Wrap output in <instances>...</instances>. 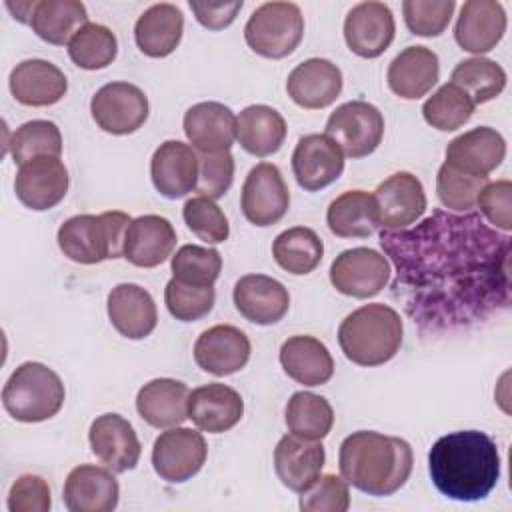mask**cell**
I'll return each mask as SVG.
<instances>
[{"label":"cell","mask_w":512,"mask_h":512,"mask_svg":"<svg viewBox=\"0 0 512 512\" xmlns=\"http://www.w3.org/2000/svg\"><path fill=\"white\" fill-rule=\"evenodd\" d=\"M184 134L196 152H226L236 140V116L222 102L192 104L182 120Z\"/></svg>","instance_id":"26"},{"label":"cell","mask_w":512,"mask_h":512,"mask_svg":"<svg viewBox=\"0 0 512 512\" xmlns=\"http://www.w3.org/2000/svg\"><path fill=\"white\" fill-rule=\"evenodd\" d=\"M284 422L290 434L304 440H322L334 426L330 402L314 392H294L286 404Z\"/></svg>","instance_id":"39"},{"label":"cell","mask_w":512,"mask_h":512,"mask_svg":"<svg viewBox=\"0 0 512 512\" xmlns=\"http://www.w3.org/2000/svg\"><path fill=\"white\" fill-rule=\"evenodd\" d=\"M182 218L188 230L206 244H220L230 236L226 214L214 200L206 196L188 198L182 208Z\"/></svg>","instance_id":"47"},{"label":"cell","mask_w":512,"mask_h":512,"mask_svg":"<svg viewBox=\"0 0 512 512\" xmlns=\"http://www.w3.org/2000/svg\"><path fill=\"white\" fill-rule=\"evenodd\" d=\"M118 40L114 32L96 22L84 24L68 44L70 60L82 70H102L114 62Z\"/></svg>","instance_id":"41"},{"label":"cell","mask_w":512,"mask_h":512,"mask_svg":"<svg viewBox=\"0 0 512 512\" xmlns=\"http://www.w3.org/2000/svg\"><path fill=\"white\" fill-rule=\"evenodd\" d=\"M84 24H88V12L80 0H40L30 18L32 32L54 46L70 44Z\"/></svg>","instance_id":"37"},{"label":"cell","mask_w":512,"mask_h":512,"mask_svg":"<svg viewBox=\"0 0 512 512\" xmlns=\"http://www.w3.org/2000/svg\"><path fill=\"white\" fill-rule=\"evenodd\" d=\"M390 262L374 248L358 246L340 252L330 264L332 286L352 298H372L390 282Z\"/></svg>","instance_id":"11"},{"label":"cell","mask_w":512,"mask_h":512,"mask_svg":"<svg viewBox=\"0 0 512 512\" xmlns=\"http://www.w3.org/2000/svg\"><path fill=\"white\" fill-rule=\"evenodd\" d=\"M404 324L400 314L382 302L352 310L338 326V344L344 356L358 366H380L392 360L402 346Z\"/></svg>","instance_id":"4"},{"label":"cell","mask_w":512,"mask_h":512,"mask_svg":"<svg viewBox=\"0 0 512 512\" xmlns=\"http://www.w3.org/2000/svg\"><path fill=\"white\" fill-rule=\"evenodd\" d=\"M326 224L338 238H368L380 228L378 206L372 194L348 190L336 196L326 210Z\"/></svg>","instance_id":"36"},{"label":"cell","mask_w":512,"mask_h":512,"mask_svg":"<svg viewBox=\"0 0 512 512\" xmlns=\"http://www.w3.org/2000/svg\"><path fill=\"white\" fill-rule=\"evenodd\" d=\"M338 466L348 486L368 496H392L410 478L414 454L404 438L358 430L342 440Z\"/></svg>","instance_id":"3"},{"label":"cell","mask_w":512,"mask_h":512,"mask_svg":"<svg viewBox=\"0 0 512 512\" xmlns=\"http://www.w3.org/2000/svg\"><path fill=\"white\" fill-rule=\"evenodd\" d=\"M488 182V176H472L444 162L436 174V194L444 208L454 212H470L476 206L480 190Z\"/></svg>","instance_id":"45"},{"label":"cell","mask_w":512,"mask_h":512,"mask_svg":"<svg viewBox=\"0 0 512 512\" xmlns=\"http://www.w3.org/2000/svg\"><path fill=\"white\" fill-rule=\"evenodd\" d=\"M236 310L252 324L270 326L280 322L290 308V294L282 282L266 274H246L234 284Z\"/></svg>","instance_id":"21"},{"label":"cell","mask_w":512,"mask_h":512,"mask_svg":"<svg viewBox=\"0 0 512 512\" xmlns=\"http://www.w3.org/2000/svg\"><path fill=\"white\" fill-rule=\"evenodd\" d=\"M396 34L394 14L388 4L368 0L350 8L344 20V40L360 58H378L388 50Z\"/></svg>","instance_id":"14"},{"label":"cell","mask_w":512,"mask_h":512,"mask_svg":"<svg viewBox=\"0 0 512 512\" xmlns=\"http://www.w3.org/2000/svg\"><path fill=\"white\" fill-rule=\"evenodd\" d=\"M8 84L16 102L34 108L52 106L68 92L64 72L42 58H30L16 64L10 72Z\"/></svg>","instance_id":"28"},{"label":"cell","mask_w":512,"mask_h":512,"mask_svg":"<svg viewBox=\"0 0 512 512\" xmlns=\"http://www.w3.org/2000/svg\"><path fill=\"white\" fill-rule=\"evenodd\" d=\"M396 278L392 298L424 334L488 320L510 306L512 240L480 214L434 210L414 228L382 230Z\"/></svg>","instance_id":"1"},{"label":"cell","mask_w":512,"mask_h":512,"mask_svg":"<svg viewBox=\"0 0 512 512\" xmlns=\"http://www.w3.org/2000/svg\"><path fill=\"white\" fill-rule=\"evenodd\" d=\"M380 226L384 230H402L416 224L426 212V192L412 172H394L374 190Z\"/></svg>","instance_id":"15"},{"label":"cell","mask_w":512,"mask_h":512,"mask_svg":"<svg viewBox=\"0 0 512 512\" xmlns=\"http://www.w3.org/2000/svg\"><path fill=\"white\" fill-rule=\"evenodd\" d=\"M302 512H346L350 508L348 482L336 474H320L318 480L300 494Z\"/></svg>","instance_id":"50"},{"label":"cell","mask_w":512,"mask_h":512,"mask_svg":"<svg viewBox=\"0 0 512 512\" xmlns=\"http://www.w3.org/2000/svg\"><path fill=\"white\" fill-rule=\"evenodd\" d=\"M148 112V96L130 82H108L90 100V114L96 126L114 136L132 134L142 128Z\"/></svg>","instance_id":"9"},{"label":"cell","mask_w":512,"mask_h":512,"mask_svg":"<svg viewBox=\"0 0 512 512\" xmlns=\"http://www.w3.org/2000/svg\"><path fill=\"white\" fill-rule=\"evenodd\" d=\"M280 364L288 378L304 386H322L334 374V358L326 344L314 336H290L280 346Z\"/></svg>","instance_id":"33"},{"label":"cell","mask_w":512,"mask_h":512,"mask_svg":"<svg viewBox=\"0 0 512 512\" xmlns=\"http://www.w3.org/2000/svg\"><path fill=\"white\" fill-rule=\"evenodd\" d=\"M248 336L232 324H216L204 330L194 342V360L200 370L212 376H230L250 360Z\"/></svg>","instance_id":"18"},{"label":"cell","mask_w":512,"mask_h":512,"mask_svg":"<svg viewBox=\"0 0 512 512\" xmlns=\"http://www.w3.org/2000/svg\"><path fill=\"white\" fill-rule=\"evenodd\" d=\"M304 36V16L294 2H264L248 18L244 40L252 52L280 60L290 56Z\"/></svg>","instance_id":"7"},{"label":"cell","mask_w":512,"mask_h":512,"mask_svg":"<svg viewBox=\"0 0 512 512\" xmlns=\"http://www.w3.org/2000/svg\"><path fill=\"white\" fill-rule=\"evenodd\" d=\"M456 2L454 0H404L402 2V14L406 28L424 38L440 36L452 16H454Z\"/></svg>","instance_id":"48"},{"label":"cell","mask_w":512,"mask_h":512,"mask_svg":"<svg viewBox=\"0 0 512 512\" xmlns=\"http://www.w3.org/2000/svg\"><path fill=\"white\" fill-rule=\"evenodd\" d=\"M88 442L92 454L114 474L134 470L142 454L134 426L114 412L100 414L92 420Z\"/></svg>","instance_id":"16"},{"label":"cell","mask_w":512,"mask_h":512,"mask_svg":"<svg viewBox=\"0 0 512 512\" xmlns=\"http://www.w3.org/2000/svg\"><path fill=\"white\" fill-rule=\"evenodd\" d=\"M438 54L426 46H408L388 66L386 80L390 90L404 100L426 96L438 82Z\"/></svg>","instance_id":"31"},{"label":"cell","mask_w":512,"mask_h":512,"mask_svg":"<svg viewBox=\"0 0 512 512\" xmlns=\"http://www.w3.org/2000/svg\"><path fill=\"white\" fill-rule=\"evenodd\" d=\"M292 172L300 188L318 192L344 172V152L328 134H306L292 152Z\"/></svg>","instance_id":"17"},{"label":"cell","mask_w":512,"mask_h":512,"mask_svg":"<svg viewBox=\"0 0 512 512\" xmlns=\"http://www.w3.org/2000/svg\"><path fill=\"white\" fill-rule=\"evenodd\" d=\"M240 208L244 218L260 228L284 218L290 208V190L276 164L260 162L250 168L242 184Z\"/></svg>","instance_id":"10"},{"label":"cell","mask_w":512,"mask_h":512,"mask_svg":"<svg viewBox=\"0 0 512 512\" xmlns=\"http://www.w3.org/2000/svg\"><path fill=\"white\" fill-rule=\"evenodd\" d=\"M234 182V156L230 150L226 152H200L198 154V196H206L210 200L222 198Z\"/></svg>","instance_id":"49"},{"label":"cell","mask_w":512,"mask_h":512,"mask_svg":"<svg viewBox=\"0 0 512 512\" xmlns=\"http://www.w3.org/2000/svg\"><path fill=\"white\" fill-rule=\"evenodd\" d=\"M190 390L174 378H154L136 394V410L152 428H174L188 418Z\"/></svg>","instance_id":"32"},{"label":"cell","mask_w":512,"mask_h":512,"mask_svg":"<svg viewBox=\"0 0 512 512\" xmlns=\"http://www.w3.org/2000/svg\"><path fill=\"white\" fill-rule=\"evenodd\" d=\"M172 278L192 286H214L222 270V256L216 248L184 244L170 260Z\"/></svg>","instance_id":"44"},{"label":"cell","mask_w":512,"mask_h":512,"mask_svg":"<svg viewBox=\"0 0 512 512\" xmlns=\"http://www.w3.org/2000/svg\"><path fill=\"white\" fill-rule=\"evenodd\" d=\"M506 32V12L496 0H468L454 24L456 44L472 54H486Z\"/></svg>","instance_id":"22"},{"label":"cell","mask_w":512,"mask_h":512,"mask_svg":"<svg viewBox=\"0 0 512 512\" xmlns=\"http://www.w3.org/2000/svg\"><path fill=\"white\" fill-rule=\"evenodd\" d=\"M284 116L266 104H252L236 116V140L252 156L266 158L276 154L286 140Z\"/></svg>","instance_id":"35"},{"label":"cell","mask_w":512,"mask_h":512,"mask_svg":"<svg viewBox=\"0 0 512 512\" xmlns=\"http://www.w3.org/2000/svg\"><path fill=\"white\" fill-rule=\"evenodd\" d=\"M6 506L10 512H48L52 506L48 482L38 474L18 476L10 486Z\"/></svg>","instance_id":"52"},{"label":"cell","mask_w":512,"mask_h":512,"mask_svg":"<svg viewBox=\"0 0 512 512\" xmlns=\"http://www.w3.org/2000/svg\"><path fill=\"white\" fill-rule=\"evenodd\" d=\"M348 158H364L372 154L384 136L382 112L364 100L340 104L326 122V132Z\"/></svg>","instance_id":"8"},{"label":"cell","mask_w":512,"mask_h":512,"mask_svg":"<svg viewBox=\"0 0 512 512\" xmlns=\"http://www.w3.org/2000/svg\"><path fill=\"white\" fill-rule=\"evenodd\" d=\"M428 472L440 494L460 502L486 498L500 478L496 442L480 430H458L438 438L428 452Z\"/></svg>","instance_id":"2"},{"label":"cell","mask_w":512,"mask_h":512,"mask_svg":"<svg viewBox=\"0 0 512 512\" xmlns=\"http://www.w3.org/2000/svg\"><path fill=\"white\" fill-rule=\"evenodd\" d=\"M150 178L154 188L170 200L194 192L198 182V152L182 140L162 142L150 158Z\"/></svg>","instance_id":"20"},{"label":"cell","mask_w":512,"mask_h":512,"mask_svg":"<svg viewBox=\"0 0 512 512\" xmlns=\"http://www.w3.org/2000/svg\"><path fill=\"white\" fill-rule=\"evenodd\" d=\"M326 452L320 440H304L286 434L274 448V470L278 480L292 492H306L324 468Z\"/></svg>","instance_id":"25"},{"label":"cell","mask_w":512,"mask_h":512,"mask_svg":"<svg viewBox=\"0 0 512 512\" xmlns=\"http://www.w3.org/2000/svg\"><path fill=\"white\" fill-rule=\"evenodd\" d=\"M188 6L194 12L198 24H202L208 30H222V28L230 26L236 20L244 2L242 0H234V2H198V0H190Z\"/></svg>","instance_id":"53"},{"label":"cell","mask_w":512,"mask_h":512,"mask_svg":"<svg viewBox=\"0 0 512 512\" xmlns=\"http://www.w3.org/2000/svg\"><path fill=\"white\" fill-rule=\"evenodd\" d=\"M450 82L462 88L474 104H484L502 94L506 88V72L490 58L472 56L454 66Z\"/></svg>","instance_id":"40"},{"label":"cell","mask_w":512,"mask_h":512,"mask_svg":"<svg viewBox=\"0 0 512 512\" xmlns=\"http://www.w3.org/2000/svg\"><path fill=\"white\" fill-rule=\"evenodd\" d=\"M474 108L476 104L462 88L446 82L424 102L422 116L432 128L440 132H454L472 118Z\"/></svg>","instance_id":"42"},{"label":"cell","mask_w":512,"mask_h":512,"mask_svg":"<svg viewBox=\"0 0 512 512\" xmlns=\"http://www.w3.org/2000/svg\"><path fill=\"white\" fill-rule=\"evenodd\" d=\"M184 32V16L176 4L158 2L146 8L134 24V40L148 58L170 56Z\"/></svg>","instance_id":"34"},{"label":"cell","mask_w":512,"mask_h":512,"mask_svg":"<svg viewBox=\"0 0 512 512\" xmlns=\"http://www.w3.org/2000/svg\"><path fill=\"white\" fill-rule=\"evenodd\" d=\"M66 390L60 376L42 362L20 364L2 388L4 410L18 422L34 424L56 416Z\"/></svg>","instance_id":"6"},{"label":"cell","mask_w":512,"mask_h":512,"mask_svg":"<svg viewBox=\"0 0 512 512\" xmlns=\"http://www.w3.org/2000/svg\"><path fill=\"white\" fill-rule=\"evenodd\" d=\"M206 456L208 446L198 430L174 426L154 440L152 468L162 480L182 484L202 470Z\"/></svg>","instance_id":"12"},{"label":"cell","mask_w":512,"mask_h":512,"mask_svg":"<svg viewBox=\"0 0 512 512\" xmlns=\"http://www.w3.org/2000/svg\"><path fill=\"white\" fill-rule=\"evenodd\" d=\"M36 2H6V8L12 12V16L22 22V24H30V18H32V10H34Z\"/></svg>","instance_id":"54"},{"label":"cell","mask_w":512,"mask_h":512,"mask_svg":"<svg viewBox=\"0 0 512 512\" xmlns=\"http://www.w3.org/2000/svg\"><path fill=\"white\" fill-rule=\"evenodd\" d=\"M106 310L110 324L128 340L150 336L158 324V310L152 294L132 282L118 284L110 290Z\"/></svg>","instance_id":"27"},{"label":"cell","mask_w":512,"mask_h":512,"mask_svg":"<svg viewBox=\"0 0 512 512\" xmlns=\"http://www.w3.org/2000/svg\"><path fill=\"white\" fill-rule=\"evenodd\" d=\"M120 486L110 468L80 464L64 480L62 500L70 512H110L118 506Z\"/></svg>","instance_id":"19"},{"label":"cell","mask_w":512,"mask_h":512,"mask_svg":"<svg viewBox=\"0 0 512 512\" xmlns=\"http://www.w3.org/2000/svg\"><path fill=\"white\" fill-rule=\"evenodd\" d=\"M174 246L176 230L170 220L158 214H144L128 224L122 258L138 268H154L172 256Z\"/></svg>","instance_id":"29"},{"label":"cell","mask_w":512,"mask_h":512,"mask_svg":"<svg viewBox=\"0 0 512 512\" xmlns=\"http://www.w3.org/2000/svg\"><path fill=\"white\" fill-rule=\"evenodd\" d=\"M504 158H506L504 136L496 128L478 126L448 142L444 162L472 176H488L502 164Z\"/></svg>","instance_id":"23"},{"label":"cell","mask_w":512,"mask_h":512,"mask_svg":"<svg viewBox=\"0 0 512 512\" xmlns=\"http://www.w3.org/2000/svg\"><path fill=\"white\" fill-rule=\"evenodd\" d=\"M8 150L12 160L20 166L38 156H54L62 154V134L60 128L50 120H30L20 124L8 142Z\"/></svg>","instance_id":"43"},{"label":"cell","mask_w":512,"mask_h":512,"mask_svg":"<svg viewBox=\"0 0 512 512\" xmlns=\"http://www.w3.org/2000/svg\"><path fill=\"white\" fill-rule=\"evenodd\" d=\"M216 300L214 286H192L170 278L164 288L168 312L180 322H196L210 314Z\"/></svg>","instance_id":"46"},{"label":"cell","mask_w":512,"mask_h":512,"mask_svg":"<svg viewBox=\"0 0 512 512\" xmlns=\"http://www.w3.org/2000/svg\"><path fill=\"white\" fill-rule=\"evenodd\" d=\"M132 218L120 210L102 214H76L58 228V246L78 264H100L124 254V238Z\"/></svg>","instance_id":"5"},{"label":"cell","mask_w":512,"mask_h":512,"mask_svg":"<svg viewBox=\"0 0 512 512\" xmlns=\"http://www.w3.org/2000/svg\"><path fill=\"white\" fill-rule=\"evenodd\" d=\"M272 256L282 270L294 276H304L320 266L324 242L312 228L294 226L274 238Z\"/></svg>","instance_id":"38"},{"label":"cell","mask_w":512,"mask_h":512,"mask_svg":"<svg viewBox=\"0 0 512 512\" xmlns=\"http://www.w3.org/2000/svg\"><path fill=\"white\" fill-rule=\"evenodd\" d=\"M68 184V170L60 158L38 156L18 166L14 192L26 208L44 212L64 200Z\"/></svg>","instance_id":"13"},{"label":"cell","mask_w":512,"mask_h":512,"mask_svg":"<svg viewBox=\"0 0 512 512\" xmlns=\"http://www.w3.org/2000/svg\"><path fill=\"white\" fill-rule=\"evenodd\" d=\"M286 92L300 108H326L342 92V72L328 58H308L288 74Z\"/></svg>","instance_id":"24"},{"label":"cell","mask_w":512,"mask_h":512,"mask_svg":"<svg viewBox=\"0 0 512 512\" xmlns=\"http://www.w3.org/2000/svg\"><path fill=\"white\" fill-rule=\"evenodd\" d=\"M482 216L502 232L512 230V184L510 180L502 178L496 182H488L476 200Z\"/></svg>","instance_id":"51"},{"label":"cell","mask_w":512,"mask_h":512,"mask_svg":"<svg viewBox=\"0 0 512 512\" xmlns=\"http://www.w3.org/2000/svg\"><path fill=\"white\" fill-rule=\"evenodd\" d=\"M244 414L242 396L220 382L198 386L188 396V418L198 430L222 434L234 428Z\"/></svg>","instance_id":"30"}]
</instances>
